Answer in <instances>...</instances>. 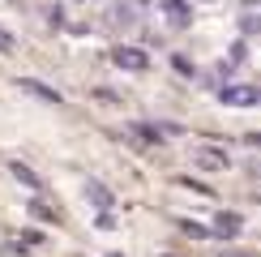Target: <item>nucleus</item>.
Wrapping results in <instances>:
<instances>
[{"instance_id":"11","label":"nucleus","mask_w":261,"mask_h":257,"mask_svg":"<svg viewBox=\"0 0 261 257\" xmlns=\"http://www.w3.org/2000/svg\"><path fill=\"white\" fill-rule=\"evenodd\" d=\"M73 5H99V0H73Z\"/></svg>"},{"instance_id":"10","label":"nucleus","mask_w":261,"mask_h":257,"mask_svg":"<svg viewBox=\"0 0 261 257\" xmlns=\"http://www.w3.org/2000/svg\"><path fill=\"white\" fill-rule=\"evenodd\" d=\"M13 47H17V43L9 39V30H0V52H13Z\"/></svg>"},{"instance_id":"7","label":"nucleus","mask_w":261,"mask_h":257,"mask_svg":"<svg viewBox=\"0 0 261 257\" xmlns=\"http://www.w3.org/2000/svg\"><path fill=\"white\" fill-rule=\"evenodd\" d=\"M9 171H13V180H17V185H26V189H35V193L43 189V180H39V176H35V171H30L26 163H9Z\"/></svg>"},{"instance_id":"5","label":"nucleus","mask_w":261,"mask_h":257,"mask_svg":"<svg viewBox=\"0 0 261 257\" xmlns=\"http://www.w3.org/2000/svg\"><path fill=\"white\" fill-rule=\"evenodd\" d=\"M86 197H90L99 210H112V206H116V197L107 193V185H99V180H90V185H86Z\"/></svg>"},{"instance_id":"9","label":"nucleus","mask_w":261,"mask_h":257,"mask_svg":"<svg viewBox=\"0 0 261 257\" xmlns=\"http://www.w3.org/2000/svg\"><path fill=\"white\" fill-rule=\"evenodd\" d=\"M163 9H167V13L176 17V21H184V17H189V9H184L180 0H163Z\"/></svg>"},{"instance_id":"2","label":"nucleus","mask_w":261,"mask_h":257,"mask_svg":"<svg viewBox=\"0 0 261 257\" xmlns=\"http://www.w3.org/2000/svg\"><path fill=\"white\" fill-rule=\"evenodd\" d=\"M193 167L197 171H227L231 167V155L219 150V146H197L193 150Z\"/></svg>"},{"instance_id":"8","label":"nucleus","mask_w":261,"mask_h":257,"mask_svg":"<svg viewBox=\"0 0 261 257\" xmlns=\"http://www.w3.org/2000/svg\"><path fill=\"white\" fill-rule=\"evenodd\" d=\"M137 21V5H116L112 9V26H133Z\"/></svg>"},{"instance_id":"3","label":"nucleus","mask_w":261,"mask_h":257,"mask_svg":"<svg viewBox=\"0 0 261 257\" xmlns=\"http://www.w3.org/2000/svg\"><path fill=\"white\" fill-rule=\"evenodd\" d=\"M112 60L120 64V69H128V73H146L150 69V56L141 47H133V43H120V47L112 52Z\"/></svg>"},{"instance_id":"12","label":"nucleus","mask_w":261,"mask_h":257,"mask_svg":"<svg viewBox=\"0 0 261 257\" xmlns=\"http://www.w3.org/2000/svg\"><path fill=\"white\" fill-rule=\"evenodd\" d=\"M107 257H120V253H107Z\"/></svg>"},{"instance_id":"6","label":"nucleus","mask_w":261,"mask_h":257,"mask_svg":"<svg viewBox=\"0 0 261 257\" xmlns=\"http://www.w3.org/2000/svg\"><path fill=\"white\" fill-rule=\"evenodd\" d=\"M240 232V214H214V236H227V240H231V236Z\"/></svg>"},{"instance_id":"4","label":"nucleus","mask_w":261,"mask_h":257,"mask_svg":"<svg viewBox=\"0 0 261 257\" xmlns=\"http://www.w3.org/2000/svg\"><path fill=\"white\" fill-rule=\"evenodd\" d=\"M17 86H21L26 94H35V99H43V103H64L60 90H51V86H43V82H35V78H21Z\"/></svg>"},{"instance_id":"1","label":"nucleus","mask_w":261,"mask_h":257,"mask_svg":"<svg viewBox=\"0 0 261 257\" xmlns=\"http://www.w3.org/2000/svg\"><path fill=\"white\" fill-rule=\"evenodd\" d=\"M219 103H227V107H257L261 94H257V86H248V82H231V86L219 90Z\"/></svg>"}]
</instances>
